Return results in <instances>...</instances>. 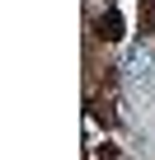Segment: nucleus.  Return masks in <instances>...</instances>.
Here are the masks:
<instances>
[{"label": "nucleus", "mask_w": 155, "mask_h": 160, "mask_svg": "<svg viewBox=\"0 0 155 160\" xmlns=\"http://www.w3.org/2000/svg\"><path fill=\"white\" fill-rule=\"evenodd\" d=\"M127 85L132 90H150L155 85V47L146 42V47H132V57H127Z\"/></svg>", "instance_id": "obj_1"}]
</instances>
